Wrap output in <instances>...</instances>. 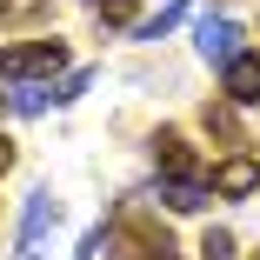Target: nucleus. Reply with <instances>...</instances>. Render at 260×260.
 I'll list each match as a JSON object with an SVG mask.
<instances>
[{"label":"nucleus","mask_w":260,"mask_h":260,"mask_svg":"<svg viewBox=\"0 0 260 260\" xmlns=\"http://www.w3.org/2000/svg\"><path fill=\"white\" fill-rule=\"evenodd\" d=\"M153 167H160L167 180H207L200 153H193V147H187V134H174V127L153 134Z\"/></svg>","instance_id":"nucleus-4"},{"label":"nucleus","mask_w":260,"mask_h":260,"mask_svg":"<svg viewBox=\"0 0 260 260\" xmlns=\"http://www.w3.org/2000/svg\"><path fill=\"white\" fill-rule=\"evenodd\" d=\"M253 260H260V253H253Z\"/></svg>","instance_id":"nucleus-16"},{"label":"nucleus","mask_w":260,"mask_h":260,"mask_svg":"<svg viewBox=\"0 0 260 260\" xmlns=\"http://www.w3.org/2000/svg\"><path fill=\"white\" fill-rule=\"evenodd\" d=\"M93 20L100 27H134V0H93Z\"/></svg>","instance_id":"nucleus-13"},{"label":"nucleus","mask_w":260,"mask_h":260,"mask_svg":"<svg viewBox=\"0 0 260 260\" xmlns=\"http://www.w3.org/2000/svg\"><path fill=\"white\" fill-rule=\"evenodd\" d=\"M54 87H40V80H14V93H7V107L14 114H47V107H54Z\"/></svg>","instance_id":"nucleus-9"},{"label":"nucleus","mask_w":260,"mask_h":260,"mask_svg":"<svg viewBox=\"0 0 260 260\" xmlns=\"http://www.w3.org/2000/svg\"><path fill=\"white\" fill-rule=\"evenodd\" d=\"M67 67V40H20L0 47V80H54Z\"/></svg>","instance_id":"nucleus-2"},{"label":"nucleus","mask_w":260,"mask_h":260,"mask_svg":"<svg viewBox=\"0 0 260 260\" xmlns=\"http://www.w3.org/2000/svg\"><path fill=\"white\" fill-rule=\"evenodd\" d=\"M193 40H200V54L214 60V67H227V60L240 54V27H234V20H220V14H207V20L193 27Z\"/></svg>","instance_id":"nucleus-6"},{"label":"nucleus","mask_w":260,"mask_h":260,"mask_svg":"<svg viewBox=\"0 0 260 260\" xmlns=\"http://www.w3.org/2000/svg\"><path fill=\"white\" fill-rule=\"evenodd\" d=\"M60 227V200L54 193H27V214H20V240H14V260H40L47 253V234Z\"/></svg>","instance_id":"nucleus-3"},{"label":"nucleus","mask_w":260,"mask_h":260,"mask_svg":"<svg viewBox=\"0 0 260 260\" xmlns=\"http://www.w3.org/2000/svg\"><path fill=\"white\" fill-rule=\"evenodd\" d=\"M47 20V0H0V27H34Z\"/></svg>","instance_id":"nucleus-10"},{"label":"nucleus","mask_w":260,"mask_h":260,"mask_svg":"<svg viewBox=\"0 0 260 260\" xmlns=\"http://www.w3.org/2000/svg\"><path fill=\"white\" fill-rule=\"evenodd\" d=\"M220 74H227V100L234 107H253L260 100V54H234Z\"/></svg>","instance_id":"nucleus-7"},{"label":"nucleus","mask_w":260,"mask_h":260,"mask_svg":"<svg viewBox=\"0 0 260 260\" xmlns=\"http://www.w3.org/2000/svg\"><path fill=\"white\" fill-rule=\"evenodd\" d=\"M107 260H180V247H174V234L153 220V214H120L114 220V234H107Z\"/></svg>","instance_id":"nucleus-1"},{"label":"nucleus","mask_w":260,"mask_h":260,"mask_svg":"<svg viewBox=\"0 0 260 260\" xmlns=\"http://www.w3.org/2000/svg\"><path fill=\"white\" fill-rule=\"evenodd\" d=\"M214 193H227V200L260 193V160H253V153H227V160L214 167Z\"/></svg>","instance_id":"nucleus-5"},{"label":"nucleus","mask_w":260,"mask_h":260,"mask_svg":"<svg viewBox=\"0 0 260 260\" xmlns=\"http://www.w3.org/2000/svg\"><path fill=\"white\" fill-rule=\"evenodd\" d=\"M14 167V140H0V174H7Z\"/></svg>","instance_id":"nucleus-15"},{"label":"nucleus","mask_w":260,"mask_h":260,"mask_svg":"<svg viewBox=\"0 0 260 260\" xmlns=\"http://www.w3.org/2000/svg\"><path fill=\"white\" fill-rule=\"evenodd\" d=\"M54 93H60V100H80V93H87V74H67V80H60Z\"/></svg>","instance_id":"nucleus-14"},{"label":"nucleus","mask_w":260,"mask_h":260,"mask_svg":"<svg viewBox=\"0 0 260 260\" xmlns=\"http://www.w3.org/2000/svg\"><path fill=\"white\" fill-rule=\"evenodd\" d=\"M200 260H240L234 234H227V227H207V234H200Z\"/></svg>","instance_id":"nucleus-11"},{"label":"nucleus","mask_w":260,"mask_h":260,"mask_svg":"<svg viewBox=\"0 0 260 260\" xmlns=\"http://www.w3.org/2000/svg\"><path fill=\"white\" fill-rule=\"evenodd\" d=\"M207 134H214L220 147H234V153H247V134H240V114H234V100H207Z\"/></svg>","instance_id":"nucleus-8"},{"label":"nucleus","mask_w":260,"mask_h":260,"mask_svg":"<svg viewBox=\"0 0 260 260\" xmlns=\"http://www.w3.org/2000/svg\"><path fill=\"white\" fill-rule=\"evenodd\" d=\"M180 14H187V0H167V7L153 14V20H140V40H160L167 27H180Z\"/></svg>","instance_id":"nucleus-12"}]
</instances>
